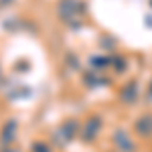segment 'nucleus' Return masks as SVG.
<instances>
[{"label":"nucleus","mask_w":152,"mask_h":152,"mask_svg":"<svg viewBox=\"0 0 152 152\" xmlns=\"http://www.w3.org/2000/svg\"><path fill=\"white\" fill-rule=\"evenodd\" d=\"M0 77H2V67H0Z\"/></svg>","instance_id":"10"},{"label":"nucleus","mask_w":152,"mask_h":152,"mask_svg":"<svg viewBox=\"0 0 152 152\" xmlns=\"http://www.w3.org/2000/svg\"><path fill=\"white\" fill-rule=\"evenodd\" d=\"M31 152H51V146H49L47 142L37 140V142H33V146H31Z\"/></svg>","instance_id":"8"},{"label":"nucleus","mask_w":152,"mask_h":152,"mask_svg":"<svg viewBox=\"0 0 152 152\" xmlns=\"http://www.w3.org/2000/svg\"><path fill=\"white\" fill-rule=\"evenodd\" d=\"M134 130L142 138H150L152 136V114H144L142 118H138L136 124H134Z\"/></svg>","instance_id":"4"},{"label":"nucleus","mask_w":152,"mask_h":152,"mask_svg":"<svg viewBox=\"0 0 152 152\" xmlns=\"http://www.w3.org/2000/svg\"><path fill=\"white\" fill-rule=\"evenodd\" d=\"M99 128H102V118L95 114V116L87 118V122H85V126H83V130L79 134H81V138L85 142H91L95 136L99 134Z\"/></svg>","instance_id":"2"},{"label":"nucleus","mask_w":152,"mask_h":152,"mask_svg":"<svg viewBox=\"0 0 152 152\" xmlns=\"http://www.w3.org/2000/svg\"><path fill=\"white\" fill-rule=\"evenodd\" d=\"M57 12H59V18L71 20V18L77 16V2H75V0H61Z\"/></svg>","instance_id":"5"},{"label":"nucleus","mask_w":152,"mask_h":152,"mask_svg":"<svg viewBox=\"0 0 152 152\" xmlns=\"http://www.w3.org/2000/svg\"><path fill=\"white\" fill-rule=\"evenodd\" d=\"M14 138H16V122L14 120H8L2 126V130H0V146L2 148H10Z\"/></svg>","instance_id":"3"},{"label":"nucleus","mask_w":152,"mask_h":152,"mask_svg":"<svg viewBox=\"0 0 152 152\" xmlns=\"http://www.w3.org/2000/svg\"><path fill=\"white\" fill-rule=\"evenodd\" d=\"M112 142H114V146H116L118 152H136V144L134 140L130 138V134L126 130L118 128L114 134H112Z\"/></svg>","instance_id":"1"},{"label":"nucleus","mask_w":152,"mask_h":152,"mask_svg":"<svg viewBox=\"0 0 152 152\" xmlns=\"http://www.w3.org/2000/svg\"><path fill=\"white\" fill-rule=\"evenodd\" d=\"M79 132H81V130H79V122H75V120H65V122L61 124V128H59V134L63 136L65 142L73 140Z\"/></svg>","instance_id":"6"},{"label":"nucleus","mask_w":152,"mask_h":152,"mask_svg":"<svg viewBox=\"0 0 152 152\" xmlns=\"http://www.w3.org/2000/svg\"><path fill=\"white\" fill-rule=\"evenodd\" d=\"M2 2H12V0H2Z\"/></svg>","instance_id":"9"},{"label":"nucleus","mask_w":152,"mask_h":152,"mask_svg":"<svg viewBox=\"0 0 152 152\" xmlns=\"http://www.w3.org/2000/svg\"><path fill=\"white\" fill-rule=\"evenodd\" d=\"M136 97H138V85H136V81H130L128 87L122 89V102H126V104H134Z\"/></svg>","instance_id":"7"}]
</instances>
